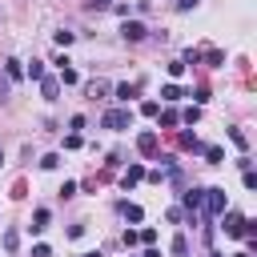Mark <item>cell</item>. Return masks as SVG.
<instances>
[{
    "instance_id": "6da1fadb",
    "label": "cell",
    "mask_w": 257,
    "mask_h": 257,
    "mask_svg": "<svg viewBox=\"0 0 257 257\" xmlns=\"http://www.w3.org/2000/svg\"><path fill=\"white\" fill-rule=\"evenodd\" d=\"M100 124H104V128H112V133L133 128V108H108V112L100 116Z\"/></svg>"
},
{
    "instance_id": "7a4b0ae2",
    "label": "cell",
    "mask_w": 257,
    "mask_h": 257,
    "mask_svg": "<svg viewBox=\"0 0 257 257\" xmlns=\"http://www.w3.org/2000/svg\"><path fill=\"white\" fill-rule=\"evenodd\" d=\"M205 217H221L225 209H229V197H225V189H205Z\"/></svg>"
},
{
    "instance_id": "3957f363",
    "label": "cell",
    "mask_w": 257,
    "mask_h": 257,
    "mask_svg": "<svg viewBox=\"0 0 257 257\" xmlns=\"http://www.w3.org/2000/svg\"><path fill=\"white\" fill-rule=\"evenodd\" d=\"M221 217H225V225H221L225 237H245V221H249V217H241V213H233V209H225Z\"/></svg>"
},
{
    "instance_id": "277c9868",
    "label": "cell",
    "mask_w": 257,
    "mask_h": 257,
    "mask_svg": "<svg viewBox=\"0 0 257 257\" xmlns=\"http://www.w3.org/2000/svg\"><path fill=\"white\" fill-rule=\"evenodd\" d=\"M145 32H149V28H145L141 20H124V24H120V36H124V40H145Z\"/></svg>"
},
{
    "instance_id": "5b68a950",
    "label": "cell",
    "mask_w": 257,
    "mask_h": 257,
    "mask_svg": "<svg viewBox=\"0 0 257 257\" xmlns=\"http://www.w3.org/2000/svg\"><path fill=\"white\" fill-rule=\"evenodd\" d=\"M137 181H145V165H137V161H133V165L120 173V185H124V189H133Z\"/></svg>"
},
{
    "instance_id": "8992f818",
    "label": "cell",
    "mask_w": 257,
    "mask_h": 257,
    "mask_svg": "<svg viewBox=\"0 0 257 257\" xmlns=\"http://www.w3.org/2000/svg\"><path fill=\"white\" fill-rule=\"evenodd\" d=\"M181 201H185V209H189V213H197V209L205 205V189H185V193H181Z\"/></svg>"
},
{
    "instance_id": "52a82bcc",
    "label": "cell",
    "mask_w": 257,
    "mask_h": 257,
    "mask_svg": "<svg viewBox=\"0 0 257 257\" xmlns=\"http://www.w3.org/2000/svg\"><path fill=\"white\" fill-rule=\"evenodd\" d=\"M40 92H44V100H56V96H60V80H56V76H44V80H40Z\"/></svg>"
},
{
    "instance_id": "ba28073f",
    "label": "cell",
    "mask_w": 257,
    "mask_h": 257,
    "mask_svg": "<svg viewBox=\"0 0 257 257\" xmlns=\"http://www.w3.org/2000/svg\"><path fill=\"white\" fill-rule=\"evenodd\" d=\"M137 149H141L145 157H153V153H157V133H141V137H137Z\"/></svg>"
},
{
    "instance_id": "9c48e42d",
    "label": "cell",
    "mask_w": 257,
    "mask_h": 257,
    "mask_svg": "<svg viewBox=\"0 0 257 257\" xmlns=\"http://www.w3.org/2000/svg\"><path fill=\"white\" fill-rule=\"evenodd\" d=\"M48 229V209H36L32 213V225H28V233H44Z\"/></svg>"
},
{
    "instance_id": "30bf717a",
    "label": "cell",
    "mask_w": 257,
    "mask_h": 257,
    "mask_svg": "<svg viewBox=\"0 0 257 257\" xmlns=\"http://www.w3.org/2000/svg\"><path fill=\"white\" fill-rule=\"evenodd\" d=\"M24 76H32V80H44L48 72H44V60H32L28 68H24Z\"/></svg>"
},
{
    "instance_id": "8fae6325",
    "label": "cell",
    "mask_w": 257,
    "mask_h": 257,
    "mask_svg": "<svg viewBox=\"0 0 257 257\" xmlns=\"http://www.w3.org/2000/svg\"><path fill=\"white\" fill-rule=\"evenodd\" d=\"M4 72H8V80H24V64H20V60H8Z\"/></svg>"
},
{
    "instance_id": "7c38bea8",
    "label": "cell",
    "mask_w": 257,
    "mask_h": 257,
    "mask_svg": "<svg viewBox=\"0 0 257 257\" xmlns=\"http://www.w3.org/2000/svg\"><path fill=\"white\" fill-rule=\"evenodd\" d=\"M112 92H116V100H124V104H128V100L137 96V84H116Z\"/></svg>"
},
{
    "instance_id": "4fadbf2b",
    "label": "cell",
    "mask_w": 257,
    "mask_h": 257,
    "mask_svg": "<svg viewBox=\"0 0 257 257\" xmlns=\"http://www.w3.org/2000/svg\"><path fill=\"white\" fill-rule=\"evenodd\" d=\"M161 96L173 104V100H181V96H185V88H181V84H165V88H161Z\"/></svg>"
},
{
    "instance_id": "5bb4252c",
    "label": "cell",
    "mask_w": 257,
    "mask_h": 257,
    "mask_svg": "<svg viewBox=\"0 0 257 257\" xmlns=\"http://www.w3.org/2000/svg\"><path fill=\"white\" fill-rule=\"evenodd\" d=\"M157 116H161V124H165V128L181 124V112H177V108H165V112H157Z\"/></svg>"
},
{
    "instance_id": "9a60e30c",
    "label": "cell",
    "mask_w": 257,
    "mask_h": 257,
    "mask_svg": "<svg viewBox=\"0 0 257 257\" xmlns=\"http://www.w3.org/2000/svg\"><path fill=\"white\" fill-rule=\"evenodd\" d=\"M181 149H193V153H201L205 145L197 141V133H181Z\"/></svg>"
},
{
    "instance_id": "2e32d148",
    "label": "cell",
    "mask_w": 257,
    "mask_h": 257,
    "mask_svg": "<svg viewBox=\"0 0 257 257\" xmlns=\"http://www.w3.org/2000/svg\"><path fill=\"white\" fill-rule=\"evenodd\" d=\"M120 213H124V221H141V217H145V209H141V205H128V201L120 205Z\"/></svg>"
},
{
    "instance_id": "e0dca14e",
    "label": "cell",
    "mask_w": 257,
    "mask_h": 257,
    "mask_svg": "<svg viewBox=\"0 0 257 257\" xmlns=\"http://www.w3.org/2000/svg\"><path fill=\"white\" fill-rule=\"evenodd\" d=\"M4 249H8V253L20 249V233H16V229H4Z\"/></svg>"
},
{
    "instance_id": "ac0fdd59",
    "label": "cell",
    "mask_w": 257,
    "mask_h": 257,
    "mask_svg": "<svg viewBox=\"0 0 257 257\" xmlns=\"http://www.w3.org/2000/svg\"><path fill=\"white\" fill-rule=\"evenodd\" d=\"M169 249H173V257H185V253H189V241H185V233H177Z\"/></svg>"
},
{
    "instance_id": "d6986e66",
    "label": "cell",
    "mask_w": 257,
    "mask_h": 257,
    "mask_svg": "<svg viewBox=\"0 0 257 257\" xmlns=\"http://www.w3.org/2000/svg\"><path fill=\"white\" fill-rule=\"evenodd\" d=\"M76 80H80V72L68 68V64H60V84H76Z\"/></svg>"
},
{
    "instance_id": "ffe728a7",
    "label": "cell",
    "mask_w": 257,
    "mask_h": 257,
    "mask_svg": "<svg viewBox=\"0 0 257 257\" xmlns=\"http://www.w3.org/2000/svg\"><path fill=\"white\" fill-rule=\"evenodd\" d=\"M229 141H233V145H237V149H241V153H245V149H249V137H245V133H241V128H229Z\"/></svg>"
},
{
    "instance_id": "44dd1931",
    "label": "cell",
    "mask_w": 257,
    "mask_h": 257,
    "mask_svg": "<svg viewBox=\"0 0 257 257\" xmlns=\"http://www.w3.org/2000/svg\"><path fill=\"white\" fill-rule=\"evenodd\" d=\"M201 153H205V161H209V165H221V157H225V153H221L217 145H205Z\"/></svg>"
},
{
    "instance_id": "7402d4cb",
    "label": "cell",
    "mask_w": 257,
    "mask_h": 257,
    "mask_svg": "<svg viewBox=\"0 0 257 257\" xmlns=\"http://www.w3.org/2000/svg\"><path fill=\"white\" fill-rule=\"evenodd\" d=\"M181 120H185V124H197V120H201V108H197V104H189V108L181 112Z\"/></svg>"
},
{
    "instance_id": "603a6c76",
    "label": "cell",
    "mask_w": 257,
    "mask_h": 257,
    "mask_svg": "<svg viewBox=\"0 0 257 257\" xmlns=\"http://www.w3.org/2000/svg\"><path fill=\"white\" fill-rule=\"evenodd\" d=\"M56 165H60V153H44L40 157V169H56Z\"/></svg>"
},
{
    "instance_id": "cb8c5ba5",
    "label": "cell",
    "mask_w": 257,
    "mask_h": 257,
    "mask_svg": "<svg viewBox=\"0 0 257 257\" xmlns=\"http://www.w3.org/2000/svg\"><path fill=\"white\" fill-rule=\"evenodd\" d=\"M72 40H76V32H64V28H60V32H56V44H60V48H68V44H72Z\"/></svg>"
},
{
    "instance_id": "d4e9b609",
    "label": "cell",
    "mask_w": 257,
    "mask_h": 257,
    "mask_svg": "<svg viewBox=\"0 0 257 257\" xmlns=\"http://www.w3.org/2000/svg\"><path fill=\"white\" fill-rule=\"evenodd\" d=\"M169 76H173V80L185 76V60H173V64H169Z\"/></svg>"
},
{
    "instance_id": "484cf974",
    "label": "cell",
    "mask_w": 257,
    "mask_h": 257,
    "mask_svg": "<svg viewBox=\"0 0 257 257\" xmlns=\"http://www.w3.org/2000/svg\"><path fill=\"white\" fill-rule=\"evenodd\" d=\"M100 92H108V84H104V80H92V84H88V96H100Z\"/></svg>"
},
{
    "instance_id": "4316f807",
    "label": "cell",
    "mask_w": 257,
    "mask_h": 257,
    "mask_svg": "<svg viewBox=\"0 0 257 257\" xmlns=\"http://www.w3.org/2000/svg\"><path fill=\"white\" fill-rule=\"evenodd\" d=\"M141 112H145V116H157V112H161V104H157V100H145V104H141Z\"/></svg>"
},
{
    "instance_id": "83f0119b",
    "label": "cell",
    "mask_w": 257,
    "mask_h": 257,
    "mask_svg": "<svg viewBox=\"0 0 257 257\" xmlns=\"http://www.w3.org/2000/svg\"><path fill=\"white\" fill-rule=\"evenodd\" d=\"M205 60H209V64H221V60H225V52H217V48H209V52H205Z\"/></svg>"
},
{
    "instance_id": "f1b7e54d",
    "label": "cell",
    "mask_w": 257,
    "mask_h": 257,
    "mask_svg": "<svg viewBox=\"0 0 257 257\" xmlns=\"http://www.w3.org/2000/svg\"><path fill=\"white\" fill-rule=\"evenodd\" d=\"M64 149H80V133H68L64 137Z\"/></svg>"
},
{
    "instance_id": "f546056e",
    "label": "cell",
    "mask_w": 257,
    "mask_h": 257,
    "mask_svg": "<svg viewBox=\"0 0 257 257\" xmlns=\"http://www.w3.org/2000/svg\"><path fill=\"white\" fill-rule=\"evenodd\" d=\"M133 245H141V237H137L133 229H124V249H133Z\"/></svg>"
},
{
    "instance_id": "4dcf8cb0",
    "label": "cell",
    "mask_w": 257,
    "mask_h": 257,
    "mask_svg": "<svg viewBox=\"0 0 257 257\" xmlns=\"http://www.w3.org/2000/svg\"><path fill=\"white\" fill-rule=\"evenodd\" d=\"M32 257H52V249L48 245H32Z\"/></svg>"
},
{
    "instance_id": "1f68e13d",
    "label": "cell",
    "mask_w": 257,
    "mask_h": 257,
    "mask_svg": "<svg viewBox=\"0 0 257 257\" xmlns=\"http://www.w3.org/2000/svg\"><path fill=\"white\" fill-rule=\"evenodd\" d=\"M201 0H177V12H189V8H197Z\"/></svg>"
},
{
    "instance_id": "d6a6232c",
    "label": "cell",
    "mask_w": 257,
    "mask_h": 257,
    "mask_svg": "<svg viewBox=\"0 0 257 257\" xmlns=\"http://www.w3.org/2000/svg\"><path fill=\"white\" fill-rule=\"evenodd\" d=\"M145 257H161V249H157V245H149V249H145Z\"/></svg>"
},
{
    "instance_id": "836d02e7",
    "label": "cell",
    "mask_w": 257,
    "mask_h": 257,
    "mask_svg": "<svg viewBox=\"0 0 257 257\" xmlns=\"http://www.w3.org/2000/svg\"><path fill=\"white\" fill-rule=\"evenodd\" d=\"M88 4H92V8H104V4H108V0H88Z\"/></svg>"
},
{
    "instance_id": "e575fe53",
    "label": "cell",
    "mask_w": 257,
    "mask_h": 257,
    "mask_svg": "<svg viewBox=\"0 0 257 257\" xmlns=\"http://www.w3.org/2000/svg\"><path fill=\"white\" fill-rule=\"evenodd\" d=\"M233 257H253V253H233Z\"/></svg>"
},
{
    "instance_id": "d590c367",
    "label": "cell",
    "mask_w": 257,
    "mask_h": 257,
    "mask_svg": "<svg viewBox=\"0 0 257 257\" xmlns=\"http://www.w3.org/2000/svg\"><path fill=\"white\" fill-rule=\"evenodd\" d=\"M80 257H100V253H80Z\"/></svg>"
},
{
    "instance_id": "8d00e7d4",
    "label": "cell",
    "mask_w": 257,
    "mask_h": 257,
    "mask_svg": "<svg viewBox=\"0 0 257 257\" xmlns=\"http://www.w3.org/2000/svg\"><path fill=\"white\" fill-rule=\"evenodd\" d=\"M209 257H225V253H217V249H213V253H209Z\"/></svg>"
},
{
    "instance_id": "74e56055",
    "label": "cell",
    "mask_w": 257,
    "mask_h": 257,
    "mask_svg": "<svg viewBox=\"0 0 257 257\" xmlns=\"http://www.w3.org/2000/svg\"><path fill=\"white\" fill-rule=\"evenodd\" d=\"M0 165H4V153H0Z\"/></svg>"
}]
</instances>
